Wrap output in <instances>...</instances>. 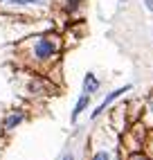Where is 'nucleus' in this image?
<instances>
[{
  "label": "nucleus",
  "mask_w": 153,
  "mask_h": 160,
  "mask_svg": "<svg viewBox=\"0 0 153 160\" xmlns=\"http://www.w3.org/2000/svg\"><path fill=\"white\" fill-rule=\"evenodd\" d=\"M54 54H57V43H54L52 38L43 36V38L36 41V45H34V57H36V59L45 61V59H52Z\"/></svg>",
  "instance_id": "obj_1"
},
{
  "label": "nucleus",
  "mask_w": 153,
  "mask_h": 160,
  "mask_svg": "<svg viewBox=\"0 0 153 160\" xmlns=\"http://www.w3.org/2000/svg\"><path fill=\"white\" fill-rule=\"evenodd\" d=\"M126 90H131V86H122V88H117V90H113V92H111V95H108V97H106V99L101 102V106H97V108H95L92 117H97V115H99V113H101V111L106 108V106H108V104H113V102H115L117 97H122V95H124Z\"/></svg>",
  "instance_id": "obj_2"
},
{
  "label": "nucleus",
  "mask_w": 153,
  "mask_h": 160,
  "mask_svg": "<svg viewBox=\"0 0 153 160\" xmlns=\"http://www.w3.org/2000/svg\"><path fill=\"white\" fill-rule=\"evenodd\" d=\"M99 86H101V81L95 77L92 72H88L83 77V92H88V95H95V92H99Z\"/></svg>",
  "instance_id": "obj_3"
},
{
  "label": "nucleus",
  "mask_w": 153,
  "mask_h": 160,
  "mask_svg": "<svg viewBox=\"0 0 153 160\" xmlns=\"http://www.w3.org/2000/svg\"><path fill=\"white\" fill-rule=\"evenodd\" d=\"M88 102H90V95L88 92H83L81 97H79V102L74 104V111H72V122H76V117L81 115V111L86 108V106H88Z\"/></svg>",
  "instance_id": "obj_4"
},
{
  "label": "nucleus",
  "mask_w": 153,
  "mask_h": 160,
  "mask_svg": "<svg viewBox=\"0 0 153 160\" xmlns=\"http://www.w3.org/2000/svg\"><path fill=\"white\" fill-rule=\"evenodd\" d=\"M23 120H25V115H23V113H12V115H9L7 120H5V129H7V131L16 129V126L23 122Z\"/></svg>",
  "instance_id": "obj_5"
},
{
  "label": "nucleus",
  "mask_w": 153,
  "mask_h": 160,
  "mask_svg": "<svg viewBox=\"0 0 153 160\" xmlns=\"http://www.w3.org/2000/svg\"><path fill=\"white\" fill-rule=\"evenodd\" d=\"M12 5H41L45 2V0H9Z\"/></svg>",
  "instance_id": "obj_6"
},
{
  "label": "nucleus",
  "mask_w": 153,
  "mask_h": 160,
  "mask_svg": "<svg viewBox=\"0 0 153 160\" xmlns=\"http://www.w3.org/2000/svg\"><path fill=\"white\" fill-rule=\"evenodd\" d=\"M92 160H113V158H111V153H108V151H97V153L92 156Z\"/></svg>",
  "instance_id": "obj_7"
},
{
  "label": "nucleus",
  "mask_w": 153,
  "mask_h": 160,
  "mask_svg": "<svg viewBox=\"0 0 153 160\" xmlns=\"http://www.w3.org/2000/svg\"><path fill=\"white\" fill-rule=\"evenodd\" d=\"M63 160H74V153H72V151H65V153H63Z\"/></svg>",
  "instance_id": "obj_8"
},
{
  "label": "nucleus",
  "mask_w": 153,
  "mask_h": 160,
  "mask_svg": "<svg viewBox=\"0 0 153 160\" xmlns=\"http://www.w3.org/2000/svg\"><path fill=\"white\" fill-rule=\"evenodd\" d=\"M144 7L149 9V12H153V0H144Z\"/></svg>",
  "instance_id": "obj_9"
},
{
  "label": "nucleus",
  "mask_w": 153,
  "mask_h": 160,
  "mask_svg": "<svg viewBox=\"0 0 153 160\" xmlns=\"http://www.w3.org/2000/svg\"><path fill=\"white\" fill-rule=\"evenodd\" d=\"M128 160H149V158H144V156H137V153H135V156H131Z\"/></svg>",
  "instance_id": "obj_10"
},
{
  "label": "nucleus",
  "mask_w": 153,
  "mask_h": 160,
  "mask_svg": "<svg viewBox=\"0 0 153 160\" xmlns=\"http://www.w3.org/2000/svg\"><path fill=\"white\" fill-rule=\"evenodd\" d=\"M149 111H153V99H151V102H149Z\"/></svg>",
  "instance_id": "obj_11"
},
{
  "label": "nucleus",
  "mask_w": 153,
  "mask_h": 160,
  "mask_svg": "<svg viewBox=\"0 0 153 160\" xmlns=\"http://www.w3.org/2000/svg\"><path fill=\"white\" fill-rule=\"evenodd\" d=\"M74 2H81V0H74Z\"/></svg>",
  "instance_id": "obj_12"
}]
</instances>
